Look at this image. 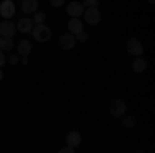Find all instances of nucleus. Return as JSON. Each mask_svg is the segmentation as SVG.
<instances>
[{"label": "nucleus", "instance_id": "nucleus-1", "mask_svg": "<svg viewBox=\"0 0 155 153\" xmlns=\"http://www.w3.org/2000/svg\"><path fill=\"white\" fill-rule=\"evenodd\" d=\"M29 35L33 37L35 42H41V44H46V42H50V39H52V29H50L46 23H35Z\"/></svg>", "mask_w": 155, "mask_h": 153}, {"label": "nucleus", "instance_id": "nucleus-2", "mask_svg": "<svg viewBox=\"0 0 155 153\" xmlns=\"http://www.w3.org/2000/svg\"><path fill=\"white\" fill-rule=\"evenodd\" d=\"M81 19H83V23L95 27V25L101 23V11H99L97 6H85L83 17H81Z\"/></svg>", "mask_w": 155, "mask_h": 153}, {"label": "nucleus", "instance_id": "nucleus-3", "mask_svg": "<svg viewBox=\"0 0 155 153\" xmlns=\"http://www.w3.org/2000/svg\"><path fill=\"white\" fill-rule=\"evenodd\" d=\"M126 52L130 54V56H143L145 54V46L141 39H137V37H130L128 42H126Z\"/></svg>", "mask_w": 155, "mask_h": 153}, {"label": "nucleus", "instance_id": "nucleus-4", "mask_svg": "<svg viewBox=\"0 0 155 153\" xmlns=\"http://www.w3.org/2000/svg\"><path fill=\"white\" fill-rule=\"evenodd\" d=\"M15 12H17L15 0H2V2H0V17H2V19H12Z\"/></svg>", "mask_w": 155, "mask_h": 153}, {"label": "nucleus", "instance_id": "nucleus-5", "mask_svg": "<svg viewBox=\"0 0 155 153\" xmlns=\"http://www.w3.org/2000/svg\"><path fill=\"white\" fill-rule=\"evenodd\" d=\"M122 114H126V101H122V99H112L110 101V116L114 118H120Z\"/></svg>", "mask_w": 155, "mask_h": 153}, {"label": "nucleus", "instance_id": "nucleus-6", "mask_svg": "<svg viewBox=\"0 0 155 153\" xmlns=\"http://www.w3.org/2000/svg\"><path fill=\"white\" fill-rule=\"evenodd\" d=\"M17 33V25L12 23V19H2L0 23V37H15Z\"/></svg>", "mask_w": 155, "mask_h": 153}, {"label": "nucleus", "instance_id": "nucleus-7", "mask_svg": "<svg viewBox=\"0 0 155 153\" xmlns=\"http://www.w3.org/2000/svg\"><path fill=\"white\" fill-rule=\"evenodd\" d=\"M15 25H17V31H21V33L27 35V33H31V29H33V25H35V23H33V19H31L29 15H23Z\"/></svg>", "mask_w": 155, "mask_h": 153}, {"label": "nucleus", "instance_id": "nucleus-8", "mask_svg": "<svg viewBox=\"0 0 155 153\" xmlns=\"http://www.w3.org/2000/svg\"><path fill=\"white\" fill-rule=\"evenodd\" d=\"M74 46H77V39H74V35L68 33V31L58 37V48L60 50H66V52H68V50H72Z\"/></svg>", "mask_w": 155, "mask_h": 153}, {"label": "nucleus", "instance_id": "nucleus-9", "mask_svg": "<svg viewBox=\"0 0 155 153\" xmlns=\"http://www.w3.org/2000/svg\"><path fill=\"white\" fill-rule=\"evenodd\" d=\"M66 6V12H68V17H83V11H85V6H83V2H68V4H64Z\"/></svg>", "mask_w": 155, "mask_h": 153}, {"label": "nucleus", "instance_id": "nucleus-10", "mask_svg": "<svg viewBox=\"0 0 155 153\" xmlns=\"http://www.w3.org/2000/svg\"><path fill=\"white\" fill-rule=\"evenodd\" d=\"M39 0H21V12L23 15H33L35 11H39V4H37Z\"/></svg>", "mask_w": 155, "mask_h": 153}, {"label": "nucleus", "instance_id": "nucleus-11", "mask_svg": "<svg viewBox=\"0 0 155 153\" xmlns=\"http://www.w3.org/2000/svg\"><path fill=\"white\" fill-rule=\"evenodd\" d=\"M85 29V23L81 17H71V21H68V33H72V35H77L79 31H83Z\"/></svg>", "mask_w": 155, "mask_h": 153}, {"label": "nucleus", "instance_id": "nucleus-12", "mask_svg": "<svg viewBox=\"0 0 155 153\" xmlns=\"http://www.w3.org/2000/svg\"><path fill=\"white\" fill-rule=\"evenodd\" d=\"M15 48H17V54H19V56H29V54L33 52V44H31L29 39H21Z\"/></svg>", "mask_w": 155, "mask_h": 153}, {"label": "nucleus", "instance_id": "nucleus-13", "mask_svg": "<svg viewBox=\"0 0 155 153\" xmlns=\"http://www.w3.org/2000/svg\"><path fill=\"white\" fill-rule=\"evenodd\" d=\"M132 71L137 72V75H143L147 71V60H145V56H134V60H132Z\"/></svg>", "mask_w": 155, "mask_h": 153}, {"label": "nucleus", "instance_id": "nucleus-14", "mask_svg": "<svg viewBox=\"0 0 155 153\" xmlns=\"http://www.w3.org/2000/svg\"><path fill=\"white\" fill-rule=\"evenodd\" d=\"M81 141H83V139H81V132H79V130H71V132L66 135V145H71L72 149H77V147L81 145Z\"/></svg>", "mask_w": 155, "mask_h": 153}, {"label": "nucleus", "instance_id": "nucleus-15", "mask_svg": "<svg viewBox=\"0 0 155 153\" xmlns=\"http://www.w3.org/2000/svg\"><path fill=\"white\" fill-rule=\"evenodd\" d=\"M120 124H122L124 128H134V126H137V118L130 116V114H122V116H120Z\"/></svg>", "mask_w": 155, "mask_h": 153}, {"label": "nucleus", "instance_id": "nucleus-16", "mask_svg": "<svg viewBox=\"0 0 155 153\" xmlns=\"http://www.w3.org/2000/svg\"><path fill=\"white\" fill-rule=\"evenodd\" d=\"M0 50L4 52V54H8L15 50V42H12V37H2V44H0Z\"/></svg>", "mask_w": 155, "mask_h": 153}, {"label": "nucleus", "instance_id": "nucleus-17", "mask_svg": "<svg viewBox=\"0 0 155 153\" xmlns=\"http://www.w3.org/2000/svg\"><path fill=\"white\" fill-rule=\"evenodd\" d=\"M31 19H33V23H46V12L44 11H35L31 15Z\"/></svg>", "mask_w": 155, "mask_h": 153}, {"label": "nucleus", "instance_id": "nucleus-18", "mask_svg": "<svg viewBox=\"0 0 155 153\" xmlns=\"http://www.w3.org/2000/svg\"><path fill=\"white\" fill-rule=\"evenodd\" d=\"M19 60H21V56H19V54H12V52H8V54H6V64H11V66L19 64Z\"/></svg>", "mask_w": 155, "mask_h": 153}, {"label": "nucleus", "instance_id": "nucleus-19", "mask_svg": "<svg viewBox=\"0 0 155 153\" xmlns=\"http://www.w3.org/2000/svg\"><path fill=\"white\" fill-rule=\"evenodd\" d=\"M74 39H77V42H79V44H85V42H89V33H87V31H79V33H77V35H74Z\"/></svg>", "mask_w": 155, "mask_h": 153}, {"label": "nucleus", "instance_id": "nucleus-20", "mask_svg": "<svg viewBox=\"0 0 155 153\" xmlns=\"http://www.w3.org/2000/svg\"><path fill=\"white\" fill-rule=\"evenodd\" d=\"M50 4H52L54 8H60V6H64V4H66V0H50Z\"/></svg>", "mask_w": 155, "mask_h": 153}, {"label": "nucleus", "instance_id": "nucleus-21", "mask_svg": "<svg viewBox=\"0 0 155 153\" xmlns=\"http://www.w3.org/2000/svg\"><path fill=\"white\" fill-rule=\"evenodd\" d=\"M83 6H99V0H83Z\"/></svg>", "mask_w": 155, "mask_h": 153}, {"label": "nucleus", "instance_id": "nucleus-22", "mask_svg": "<svg viewBox=\"0 0 155 153\" xmlns=\"http://www.w3.org/2000/svg\"><path fill=\"white\" fill-rule=\"evenodd\" d=\"M74 151H77V149H72L71 145H64V147L60 149V153H74Z\"/></svg>", "mask_w": 155, "mask_h": 153}, {"label": "nucleus", "instance_id": "nucleus-23", "mask_svg": "<svg viewBox=\"0 0 155 153\" xmlns=\"http://www.w3.org/2000/svg\"><path fill=\"white\" fill-rule=\"evenodd\" d=\"M4 64H6V54H4V52L0 50V68H2Z\"/></svg>", "mask_w": 155, "mask_h": 153}, {"label": "nucleus", "instance_id": "nucleus-24", "mask_svg": "<svg viewBox=\"0 0 155 153\" xmlns=\"http://www.w3.org/2000/svg\"><path fill=\"white\" fill-rule=\"evenodd\" d=\"M19 62H21V64H25V66H27V64H29V56H21V60H19Z\"/></svg>", "mask_w": 155, "mask_h": 153}, {"label": "nucleus", "instance_id": "nucleus-25", "mask_svg": "<svg viewBox=\"0 0 155 153\" xmlns=\"http://www.w3.org/2000/svg\"><path fill=\"white\" fill-rule=\"evenodd\" d=\"M2 79H4V71L0 68V81H2Z\"/></svg>", "mask_w": 155, "mask_h": 153}, {"label": "nucleus", "instance_id": "nucleus-26", "mask_svg": "<svg viewBox=\"0 0 155 153\" xmlns=\"http://www.w3.org/2000/svg\"><path fill=\"white\" fill-rule=\"evenodd\" d=\"M147 2H149V4H153V2H155V0H147Z\"/></svg>", "mask_w": 155, "mask_h": 153}, {"label": "nucleus", "instance_id": "nucleus-27", "mask_svg": "<svg viewBox=\"0 0 155 153\" xmlns=\"http://www.w3.org/2000/svg\"><path fill=\"white\" fill-rule=\"evenodd\" d=\"M0 44H2V37H0Z\"/></svg>", "mask_w": 155, "mask_h": 153}]
</instances>
